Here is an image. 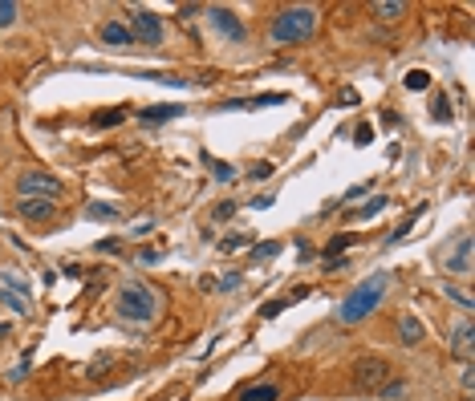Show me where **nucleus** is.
<instances>
[{
  "label": "nucleus",
  "mask_w": 475,
  "mask_h": 401,
  "mask_svg": "<svg viewBox=\"0 0 475 401\" xmlns=\"http://www.w3.org/2000/svg\"><path fill=\"white\" fill-rule=\"evenodd\" d=\"M390 377H394V365L386 357H358L354 361V389L374 393V389H386Z\"/></svg>",
  "instance_id": "nucleus-4"
},
{
  "label": "nucleus",
  "mask_w": 475,
  "mask_h": 401,
  "mask_svg": "<svg viewBox=\"0 0 475 401\" xmlns=\"http://www.w3.org/2000/svg\"><path fill=\"white\" fill-rule=\"evenodd\" d=\"M17 215L29 219V223H45L57 215V203L53 199H17Z\"/></svg>",
  "instance_id": "nucleus-8"
},
{
  "label": "nucleus",
  "mask_w": 475,
  "mask_h": 401,
  "mask_svg": "<svg viewBox=\"0 0 475 401\" xmlns=\"http://www.w3.org/2000/svg\"><path fill=\"white\" fill-rule=\"evenodd\" d=\"M374 13L382 20H398V16L407 13V4H398V0H386V4H374Z\"/></svg>",
  "instance_id": "nucleus-22"
},
{
  "label": "nucleus",
  "mask_w": 475,
  "mask_h": 401,
  "mask_svg": "<svg viewBox=\"0 0 475 401\" xmlns=\"http://www.w3.org/2000/svg\"><path fill=\"white\" fill-rule=\"evenodd\" d=\"M17 4H13V0H0V29H13V25H17Z\"/></svg>",
  "instance_id": "nucleus-24"
},
{
  "label": "nucleus",
  "mask_w": 475,
  "mask_h": 401,
  "mask_svg": "<svg viewBox=\"0 0 475 401\" xmlns=\"http://www.w3.org/2000/svg\"><path fill=\"white\" fill-rule=\"evenodd\" d=\"M252 106H280L284 101V94H260V97H248Z\"/></svg>",
  "instance_id": "nucleus-28"
},
{
  "label": "nucleus",
  "mask_w": 475,
  "mask_h": 401,
  "mask_svg": "<svg viewBox=\"0 0 475 401\" xmlns=\"http://www.w3.org/2000/svg\"><path fill=\"white\" fill-rule=\"evenodd\" d=\"M0 284H4V292H13V296H20V300H29V280H20L17 272H0Z\"/></svg>",
  "instance_id": "nucleus-16"
},
{
  "label": "nucleus",
  "mask_w": 475,
  "mask_h": 401,
  "mask_svg": "<svg viewBox=\"0 0 475 401\" xmlns=\"http://www.w3.org/2000/svg\"><path fill=\"white\" fill-rule=\"evenodd\" d=\"M98 37H102V41H106L110 49H131V45H134L131 25H122V20H102Z\"/></svg>",
  "instance_id": "nucleus-9"
},
{
  "label": "nucleus",
  "mask_w": 475,
  "mask_h": 401,
  "mask_svg": "<svg viewBox=\"0 0 475 401\" xmlns=\"http://www.w3.org/2000/svg\"><path fill=\"white\" fill-rule=\"evenodd\" d=\"M277 252H280V243H260L252 256H256V259H268V256H277Z\"/></svg>",
  "instance_id": "nucleus-31"
},
{
  "label": "nucleus",
  "mask_w": 475,
  "mask_h": 401,
  "mask_svg": "<svg viewBox=\"0 0 475 401\" xmlns=\"http://www.w3.org/2000/svg\"><path fill=\"white\" fill-rule=\"evenodd\" d=\"M179 113H187V110L175 106V101H167V106H147V110H138V122H147V126H163V122L179 118Z\"/></svg>",
  "instance_id": "nucleus-11"
},
{
  "label": "nucleus",
  "mask_w": 475,
  "mask_h": 401,
  "mask_svg": "<svg viewBox=\"0 0 475 401\" xmlns=\"http://www.w3.org/2000/svg\"><path fill=\"white\" fill-rule=\"evenodd\" d=\"M402 85H407L410 94H423V90H431V73L426 69H410L407 78H402Z\"/></svg>",
  "instance_id": "nucleus-17"
},
{
  "label": "nucleus",
  "mask_w": 475,
  "mask_h": 401,
  "mask_svg": "<svg viewBox=\"0 0 475 401\" xmlns=\"http://www.w3.org/2000/svg\"><path fill=\"white\" fill-rule=\"evenodd\" d=\"M349 243H358V235H354V231H342V235H333V240L325 243V256L333 259V256H342L345 247H349Z\"/></svg>",
  "instance_id": "nucleus-19"
},
{
  "label": "nucleus",
  "mask_w": 475,
  "mask_h": 401,
  "mask_svg": "<svg viewBox=\"0 0 475 401\" xmlns=\"http://www.w3.org/2000/svg\"><path fill=\"white\" fill-rule=\"evenodd\" d=\"M29 369H33V361H29V357H25V361H20L17 369L8 373V381H25V377H29Z\"/></svg>",
  "instance_id": "nucleus-30"
},
{
  "label": "nucleus",
  "mask_w": 475,
  "mask_h": 401,
  "mask_svg": "<svg viewBox=\"0 0 475 401\" xmlns=\"http://www.w3.org/2000/svg\"><path fill=\"white\" fill-rule=\"evenodd\" d=\"M447 272H451V276H463V280L471 276V235H463V240L455 243V252L447 256Z\"/></svg>",
  "instance_id": "nucleus-10"
},
{
  "label": "nucleus",
  "mask_w": 475,
  "mask_h": 401,
  "mask_svg": "<svg viewBox=\"0 0 475 401\" xmlns=\"http://www.w3.org/2000/svg\"><path fill=\"white\" fill-rule=\"evenodd\" d=\"M289 300H293V296H289ZM289 300H268V304L260 308V316H264V321H272V316H280V308H289Z\"/></svg>",
  "instance_id": "nucleus-27"
},
{
  "label": "nucleus",
  "mask_w": 475,
  "mask_h": 401,
  "mask_svg": "<svg viewBox=\"0 0 475 401\" xmlns=\"http://www.w3.org/2000/svg\"><path fill=\"white\" fill-rule=\"evenodd\" d=\"M240 401H280V389L277 385H248V389H240Z\"/></svg>",
  "instance_id": "nucleus-15"
},
{
  "label": "nucleus",
  "mask_w": 475,
  "mask_h": 401,
  "mask_svg": "<svg viewBox=\"0 0 475 401\" xmlns=\"http://www.w3.org/2000/svg\"><path fill=\"white\" fill-rule=\"evenodd\" d=\"M423 337H426V328H423V321H414V316H402L398 321V345H407V349H414V345H423Z\"/></svg>",
  "instance_id": "nucleus-12"
},
{
  "label": "nucleus",
  "mask_w": 475,
  "mask_h": 401,
  "mask_svg": "<svg viewBox=\"0 0 475 401\" xmlns=\"http://www.w3.org/2000/svg\"><path fill=\"white\" fill-rule=\"evenodd\" d=\"M317 20H321L317 8H309V4H293V8H280V13L272 16L268 37H272L277 45H296V41H309L313 32H317Z\"/></svg>",
  "instance_id": "nucleus-2"
},
{
  "label": "nucleus",
  "mask_w": 475,
  "mask_h": 401,
  "mask_svg": "<svg viewBox=\"0 0 475 401\" xmlns=\"http://www.w3.org/2000/svg\"><path fill=\"white\" fill-rule=\"evenodd\" d=\"M252 207H256V211H264V207H272V195H256V199H252Z\"/></svg>",
  "instance_id": "nucleus-37"
},
{
  "label": "nucleus",
  "mask_w": 475,
  "mask_h": 401,
  "mask_svg": "<svg viewBox=\"0 0 475 401\" xmlns=\"http://www.w3.org/2000/svg\"><path fill=\"white\" fill-rule=\"evenodd\" d=\"M17 195L20 199H53V203H57V199L66 195V183L45 175V171H25V175L17 178Z\"/></svg>",
  "instance_id": "nucleus-5"
},
{
  "label": "nucleus",
  "mask_w": 475,
  "mask_h": 401,
  "mask_svg": "<svg viewBox=\"0 0 475 401\" xmlns=\"http://www.w3.org/2000/svg\"><path fill=\"white\" fill-rule=\"evenodd\" d=\"M244 235H228V240H224V243H220V247H224V252H236V247H244Z\"/></svg>",
  "instance_id": "nucleus-35"
},
{
  "label": "nucleus",
  "mask_w": 475,
  "mask_h": 401,
  "mask_svg": "<svg viewBox=\"0 0 475 401\" xmlns=\"http://www.w3.org/2000/svg\"><path fill=\"white\" fill-rule=\"evenodd\" d=\"M138 259H143V264H159V259H163V252H159V247H143V252H138Z\"/></svg>",
  "instance_id": "nucleus-33"
},
{
  "label": "nucleus",
  "mask_w": 475,
  "mask_h": 401,
  "mask_svg": "<svg viewBox=\"0 0 475 401\" xmlns=\"http://www.w3.org/2000/svg\"><path fill=\"white\" fill-rule=\"evenodd\" d=\"M390 292V272H374L366 276L358 288H349V296L342 300V308H337V321L342 324H361L374 308H382V296Z\"/></svg>",
  "instance_id": "nucleus-1"
},
{
  "label": "nucleus",
  "mask_w": 475,
  "mask_h": 401,
  "mask_svg": "<svg viewBox=\"0 0 475 401\" xmlns=\"http://www.w3.org/2000/svg\"><path fill=\"white\" fill-rule=\"evenodd\" d=\"M126 106H114V110H102L98 118H90V130H110V126H118V122H122V118H126Z\"/></svg>",
  "instance_id": "nucleus-14"
},
{
  "label": "nucleus",
  "mask_w": 475,
  "mask_h": 401,
  "mask_svg": "<svg viewBox=\"0 0 475 401\" xmlns=\"http://www.w3.org/2000/svg\"><path fill=\"white\" fill-rule=\"evenodd\" d=\"M240 284H244V280H240V272H228L224 280H220V292H236Z\"/></svg>",
  "instance_id": "nucleus-29"
},
{
  "label": "nucleus",
  "mask_w": 475,
  "mask_h": 401,
  "mask_svg": "<svg viewBox=\"0 0 475 401\" xmlns=\"http://www.w3.org/2000/svg\"><path fill=\"white\" fill-rule=\"evenodd\" d=\"M382 211H386V195H378V199H370V203H366V207L358 211V219H374V215H382Z\"/></svg>",
  "instance_id": "nucleus-26"
},
{
  "label": "nucleus",
  "mask_w": 475,
  "mask_h": 401,
  "mask_svg": "<svg viewBox=\"0 0 475 401\" xmlns=\"http://www.w3.org/2000/svg\"><path fill=\"white\" fill-rule=\"evenodd\" d=\"M131 32H134V45H159V41H163V20L155 13H147V8H134Z\"/></svg>",
  "instance_id": "nucleus-6"
},
{
  "label": "nucleus",
  "mask_w": 475,
  "mask_h": 401,
  "mask_svg": "<svg viewBox=\"0 0 475 401\" xmlns=\"http://www.w3.org/2000/svg\"><path fill=\"white\" fill-rule=\"evenodd\" d=\"M443 292H447V300H455L459 308H471V304H475V300H471V292H467V288H459V284H447Z\"/></svg>",
  "instance_id": "nucleus-23"
},
{
  "label": "nucleus",
  "mask_w": 475,
  "mask_h": 401,
  "mask_svg": "<svg viewBox=\"0 0 475 401\" xmlns=\"http://www.w3.org/2000/svg\"><path fill=\"white\" fill-rule=\"evenodd\" d=\"M118 316L131 324H150L159 316V296H155V288L138 284V280L122 284L118 288Z\"/></svg>",
  "instance_id": "nucleus-3"
},
{
  "label": "nucleus",
  "mask_w": 475,
  "mask_h": 401,
  "mask_svg": "<svg viewBox=\"0 0 475 401\" xmlns=\"http://www.w3.org/2000/svg\"><path fill=\"white\" fill-rule=\"evenodd\" d=\"M85 215H90V219H98V223H114L118 207H110V203H90V207H85Z\"/></svg>",
  "instance_id": "nucleus-18"
},
{
  "label": "nucleus",
  "mask_w": 475,
  "mask_h": 401,
  "mask_svg": "<svg viewBox=\"0 0 475 401\" xmlns=\"http://www.w3.org/2000/svg\"><path fill=\"white\" fill-rule=\"evenodd\" d=\"M0 304L13 308L17 316H25V312H29V300H20V296H13V292H4V288H0Z\"/></svg>",
  "instance_id": "nucleus-25"
},
{
  "label": "nucleus",
  "mask_w": 475,
  "mask_h": 401,
  "mask_svg": "<svg viewBox=\"0 0 475 401\" xmlns=\"http://www.w3.org/2000/svg\"><path fill=\"white\" fill-rule=\"evenodd\" d=\"M370 138H374V130H370V126H358V130H354V142H358V146H366Z\"/></svg>",
  "instance_id": "nucleus-34"
},
{
  "label": "nucleus",
  "mask_w": 475,
  "mask_h": 401,
  "mask_svg": "<svg viewBox=\"0 0 475 401\" xmlns=\"http://www.w3.org/2000/svg\"><path fill=\"white\" fill-rule=\"evenodd\" d=\"M203 162L212 166V175L220 178V183H232V178H236V166H232V162H220V159H212V154H203Z\"/></svg>",
  "instance_id": "nucleus-20"
},
{
  "label": "nucleus",
  "mask_w": 475,
  "mask_h": 401,
  "mask_svg": "<svg viewBox=\"0 0 475 401\" xmlns=\"http://www.w3.org/2000/svg\"><path fill=\"white\" fill-rule=\"evenodd\" d=\"M208 20H212V29L224 37V41H232V45H240L248 37V29H244V20L232 13V8H208Z\"/></svg>",
  "instance_id": "nucleus-7"
},
{
  "label": "nucleus",
  "mask_w": 475,
  "mask_h": 401,
  "mask_svg": "<svg viewBox=\"0 0 475 401\" xmlns=\"http://www.w3.org/2000/svg\"><path fill=\"white\" fill-rule=\"evenodd\" d=\"M451 349H455L459 357H471V321H459L455 328H451Z\"/></svg>",
  "instance_id": "nucleus-13"
},
{
  "label": "nucleus",
  "mask_w": 475,
  "mask_h": 401,
  "mask_svg": "<svg viewBox=\"0 0 475 401\" xmlns=\"http://www.w3.org/2000/svg\"><path fill=\"white\" fill-rule=\"evenodd\" d=\"M252 175H256V178H264V175H272V162H256V166H252Z\"/></svg>",
  "instance_id": "nucleus-36"
},
{
  "label": "nucleus",
  "mask_w": 475,
  "mask_h": 401,
  "mask_svg": "<svg viewBox=\"0 0 475 401\" xmlns=\"http://www.w3.org/2000/svg\"><path fill=\"white\" fill-rule=\"evenodd\" d=\"M431 118H435V122H451V97L447 94H435V101H431Z\"/></svg>",
  "instance_id": "nucleus-21"
},
{
  "label": "nucleus",
  "mask_w": 475,
  "mask_h": 401,
  "mask_svg": "<svg viewBox=\"0 0 475 401\" xmlns=\"http://www.w3.org/2000/svg\"><path fill=\"white\" fill-rule=\"evenodd\" d=\"M212 215H215V219H232V215H236V203H215Z\"/></svg>",
  "instance_id": "nucleus-32"
}]
</instances>
